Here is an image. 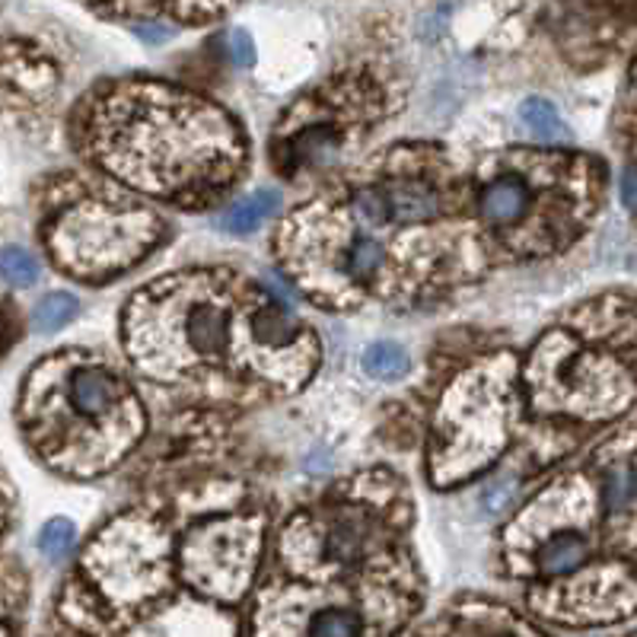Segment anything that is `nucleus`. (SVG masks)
I'll list each match as a JSON object with an SVG mask.
<instances>
[{
	"mask_svg": "<svg viewBox=\"0 0 637 637\" xmlns=\"http://www.w3.org/2000/svg\"><path fill=\"white\" fill-rule=\"evenodd\" d=\"M255 332H258L262 342L288 344L294 339L296 322L284 306H265V309L255 316Z\"/></svg>",
	"mask_w": 637,
	"mask_h": 637,
	"instance_id": "14",
	"label": "nucleus"
},
{
	"mask_svg": "<svg viewBox=\"0 0 637 637\" xmlns=\"http://www.w3.org/2000/svg\"><path fill=\"white\" fill-rule=\"evenodd\" d=\"M383 258H386L383 243H377L373 237H360V240H354V245L344 255V271L354 281H367L383 268Z\"/></svg>",
	"mask_w": 637,
	"mask_h": 637,
	"instance_id": "12",
	"label": "nucleus"
},
{
	"mask_svg": "<svg viewBox=\"0 0 637 637\" xmlns=\"http://www.w3.org/2000/svg\"><path fill=\"white\" fill-rule=\"evenodd\" d=\"M135 102L112 131L105 163L156 195H182L198 186H227L233 173V125L204 99L176 90H135Z\"/></svg>",
	"mask_w": 637,
	"mask_h": 637,
	"instance_id": "1",
	"label": "nucleus"
},
{
	"mask_svg": "<svg viewBox=\"0 0 637 637\" xmlns=\"http://www.w3.org/2000/svg\"><path fill=\"white\" fill-rule=\"evenodd\" d=\"M0 278L13 288H29L39 278V262L20 245H7L0 249Z\"/></svg>",
	"mask_w": 637,
	"mask_h": 637,
	"instance_id": "13",
	"label": "nucleus"
},
{
	"mask_svg": "<svg viewBox=\"0 0 637 637\" xmlns=\"http://www.w3.org/2000/svg\"><path fill=\"white\" fill-rule=\"evenodd\" d=\"M520 115H523V122H526L539 138H545V141H551V138L561 135V118H558V112L551 109V102H545V99H526L523 109H520Z\"/></svg>",
	"mask_w": 637,
	"mask_h": 637,
	"instance_id": "16",
	"label": "nucleus"
},
{
	"mask_svg": "<svg viewBox=\"0 0 637 637\" xmlns=\"http://www.w3.org/2000/svg\"><path fill=\"white\" fill-rule=\"evenodd\" d=\"M186 339H189V347L195 351L198 357H220L227 351V339H230L227 309L217 306V303L195 306L189 322H186Z\"/></svg>",
	"mask_w": 637,
	"mask_h": 637,
	"instance_id": "4",
	"label": "nucleus"
},
{
	"mask_svg": "<svg viewBox=\"0 0 637 637\" xmlns=\"http://www.w3.org/2000/svg\"><path fill=\"white\" fill-rule=\"evenodd\" d=\"M135 33L150 46H160V42H169L176 29L166 26V23H156V20H141V23H135Z\"/></svg>",
	"mask_w": 637,
	"mask_h": 637,
	"instance_id": "18",
	"label": "nucleus"
},
{
	"mask_svg": "<svg viewBox=\"0 0 637 637\" xmlns=\"http://www.w3.org/2000/svg\"><path fill=\"white\" fill-rule=\"evenodd\" d=\"M637 497V469L628 462H615L606 469L602 479V500L609 513H622Z\"/></svg>",
	"mask_w": 637,
	"mask_h": 637,
	"instance_id": "9",
	"label": "nucleus"
},
{
	"mask_svg": "<svg viewBox=\"0 0 637 637\" xmlns=\"http://www.w3.org/2000/svg\"><path fill=\"white\" fill-rule=\"evenodd\" d=\"M281 204V195L275 189H258L252 195L240 198L237 204H230V211L220 217V227L230 230V233H249L255 230L268 214H275Z\"/></svg>",
	"mask_w": 637,
	"mask_h": 637,
	"instance_id": "7",
	"label": "nucleus"
},
{
	"mask_svg": "<svg viewBox=\"0 0 637 637\" xmlns=\"http://www.w3.org/2000/svg\"><path fill=\"white\" fill-rule=\"evenodd\" d=\"M589 545L584 536L577 533H561V536H551V539L542 545L539 551V571L548 577H561V574H571L577 571L584 561H587Z\"/></svg>",
	"mask_w": 637,
	"mask_h": 637,
	"instance_id": "6",
	"label": "nucleus"
},
{
	"mask_svg": "<svg viewBox=\"0 0 637 637\" xmlns=\"http://www.w3.org/2000/svg\"><path fill=\"white\" fill-rule=\"evenodd\" d=\"M364 542H367V526L354 517H344L332 526L329 533V545H326V555L335 561V564H354L360 555H364Z\"/></svg>",
	"mask_w": 637,
	"mask_h": 637,
	"instance_id": "8",
	"label": "nucleus"
},
{
	"mask_svg": "<svg viewBox=\"0 0 637 637\" xmlns=\"http://www.w3.org/2000/svg\"><path fill=\"white\" fill-rule=\"evenodd\" d=\"M230 58H233L240 67H252V61H255L252 39H249V33H243V29H237V33L230 36Z\"/></svg>",
	"mask_w": 637,
	"mask_h": 637,
	"instance_id": "19",
	"label": "nucleus"
},
{
	"mask_svg": "<svg viewBox=\"0 0 637 637\" xmlns=\"http://www.w3.org/2000/svg\"><path fill=\"white\" fill-rule=\"evenodd\" d=\"M411 360L408 354L393 342H380L373 344L367 354H364V370L377 380H402L408 373Z\"/></svg>",
	"mask_w": 637,
	"mask_h": 637,
	"instance_id": "11",
	"label": "nucleus"
},
{
	"mask_svg": "<svg viewBox=\"0 0 637 637\" xmlns=\"http://www.w3.org/2000/svg\"><path fill=\"white\" fill-rule=\"evenodd\" d=\"M383 195H386V211H390V224L393 227L424 224V220L441 214L437 189L421 182V179H402V182H393V186H383Z\"/></svg>",
	"mask_w": 637,
	"mask_h": 637,
	"instance_id": "3",
	"label": "nucleus"
},
{
	"mask_svg": "<svg viewBox=\"0 0 637 637\" xmlns=\"http://www.w3.org/2000/svg\"><path fill=\"white\" fill-rule=\"evenodd\" d=\"M74 526L67 523V520H51L49 526L42 530V536H39V548H42V555H49L54 561H61V558H67L71 555V548H74Z\"/></svg>",
	"mask_w": 637,
	"mask_h": 637,
	"instance_id": "17",
	"label": "nucleus"
},
{
	"mask_svg": "<svg viewBox=\"0 0 637 637\" xmlns=\"http://www.w3.org/2000/svg\"><path fill=\"white\" fill-rule=\"evenodd\" d=\"M622 192H625V204H637V176L635 173H625V182H622Z\"/></svg>",
	"mask_w": 637,
	"mask_h": 637,
	"instance_id": "20",
	"label": "nucleus"
},
{
	"mask_svg": "<svg viewBox=\"0 0 637 637\" xmlns=\"http://www.w3.org/2000/svg\"><path fill=\"white\" fill-rule=\"evenodd\" d=\"M115 393H118V383L102 367L80 370L74 377V383H71V398H74V405L84 415H102V411H109V405L115 402Z\"/></svg>",
	"mask_w": 637,
	"mask_h": 637,
	"instance_id": "5",
	"label": "nucleus"
},
{
	"mask_svg": "<svg viewBox=\"0 0 637 637\" xmlns=\"http://www.w3.org/2000/svg\"><path fill=\"white\" fill-rule=\"evenodd\" d=\"M309 637H360V619L347 609H326L313 619Z\"/></svg>",
	"mask_w": 637,
	"mask_h": 637,
	"instance_id": "15",
	"label": "nucleus"
},
{
	"mask_svg": "<svg viewBox=\"0 0 637 637\" xmlns=\"http://www.w3.org/2000/svg\"><path fill=\"white\" fill-rule=\"evenodd\" d=\"M530 186L520 176L488 179L479 192V211L491 227H517L530 211Z\"/></svg>",
	"mask_w": 637,
	"mask_h": 637,
	"instance_id": "2",
	"label": "nucleus"
},
{
	"mask_svg": "<svg viewBox=\"0 0 637 637\" xmlns=\"http://www.w3.org/2000/svg\"><path fill=\"white\" fill-rule=\"evenodd\" d=\"M77 313H80L77 296L58 291V294L42 296V300L36 303L33 326H36L39 332H58V329H64L67 322H74V319H77Z\"/></svg>",
	"mask_w": 637,
	"mask_h": 637,
	"instance_id": "10",
	"label": "nucleus"
}]
</instances>
